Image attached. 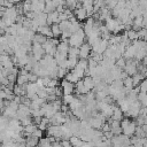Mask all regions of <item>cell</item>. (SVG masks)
<instances>
[{"label": "cell", "instance_id": "cell-1", "mask_svg": "<svg viewBox=\"0 0 147 147\" xmlns=\"http://www.w3.org/2000/svg\"><path fill=\"white\" fill-rule=\"evenodd\" d=\"M119 125H121V129H122V134H124L129 138L134 136V131H136V127H137L134 121H131L129 118H123L119 122Z\"/></svg>", "mask_w": 147, "mask_h": 147}, {"label": "cell", "instance_id": "cell-2", "mask_svg": "<svg viewBox=\"0 0 147 147\" xmlns=\"http://www.w3.org/2000/svg\"><path fill=\"white\" fill-rule=\"evenodd\" d=\"M85 37H86V36H85L83 29L80 28V29L77 30L76 32L71 33V36H70L69 39H68V45H69L70 47H77V48H78V47L84 42Z\"/></svg>", "mask_w": 147, "mask_h": 147}, {"label": "cell", "instance_id": "cell-3", "mask_svg": "<svg viewBox=\"0 0 147 147\" xmlns=\"http://www.w3.org/2000/svg\"><path fill=\"white\" fill-rule=\"evenodd\" d=\"M44 55H45V52L42 49V46L38 42H32V45H31V56L36 61H40Z\"/></svg>", "mask_w": 147, "mask_h": 147}, {"label": "cell", "instance_id": "cell-4", "mask_svg": "<svg viewBox=\"0 0 147 147\" xmlns=\"http://www.w3.org/2000/svg\"><path fill=\"white\" fill-rule=\"evenodd\" d=\"M138 63L139 62H137L136 60H126V62H125V65H124V72L127 75V76H130V77H132L134 74H137L138 72V69H137V65H138Z\"/></svg>", "mask_w": 147, "mask_h": 147}, {"label": "cell", "instance_id": "cell-5", "mask_svg": "<svg viewBox=\"0 0 147 147\" xmlns=\"http://www.w3.org/2000/svg\"><path fill=\"white\" fill-rule=\"evenodd\" d=\"M28 116H31V114H30V108H29L28 106H24V105L20 103V105H18V108H17V110H16V119L22 121L23 118H25V117H28Z\"/></svg>", "mask_w": 147, "mask_h": 147}, {"label": "cell", "instance_id": "cell-6", "mask_svg": "<svg viewBox=\"0 0 147 147\" xmlns=\"http://www.w3.org/2000/svg\"><path fill=\"white\" fill-rule=\"evenodd\" d=\"M46 130H47V136L48 137H52V138H55V139H59V138L62 139L61 125H48V127Z\"/></svg>", "mask_w": 147, "mask_h": 147}, {"label": "cell", "instance_id": "cell-7", "mask_svg": "<svg viewBox=\"0 0 147 147\" xmlns=\"http://www.w3.org/2000/svg\"><path fill=\"white\" fill-rule=\"evenodd\" d=\"M90 53H91V47H90V45L87 42H83L78 47V59L87 60L90 57Z\"/></svg>", "mask_w": 147, "mask_h": 147}, {"label": "cell", "instance_id": "cell-8", "mask_svg": "<svg viewBox=\"0 0 147 147\" xmlns=\"http://www.w3.org/2000/svg\"><path fill=\"white\" fill-rule=\"evenodd\" d=\"M60 87L62 88L63 95L72 94V93H74V88H75L74 84H72V83H70V82H68V80H65L64 78H63V79L60 82Z\"/></svg>", "mask_w": 147, "mask_h": 147}, {"label": "cell", "instance_id": "cell-9", "mask_svg": "<svg viewBox=\"0 0 147 147\" xmlns=\"http://www.w3.org/2000/svg\"><path fill=\"white\" fill-rule=\"evenodd\" d=\"M72 13H74L75 18H76L78 22H83V21H85V20L87 18V13H86V10H85L82 6H80V7H76Z\"/></svg>", "mask_w": 147, "mask_h": 147}, {"label": "cell", "instance_id": "cell-10", "mask_svg": "<svg viewBox=\"0 0 147 147\" xmlns=\"http://www.w3.org/2000/svg\"><path fill=\"white\" fill-rule=\"evenodd\" d=\"M111 119H114V121H118V122H121L123 118H124V114L122 113V110L117 107V105H114L113 103V114H111V117H110Z\"/></svg>", "mask_w": 147, "mask_h": 147}, {"label": "cell", "instance_id": "cell-11", "mask_svg": "<svg viewBox=\"0 0 147 147\" xmlns=\"http://www.w3.org/2000/svg\"><path fill=\"white\" fill-rule=\"evenodd\" d=\"M46 18H47V14H45V13H37V14H34L33 21L38 24V26H42V25H47L46 24Z\"/></svg>", "mask_w": 147, "mask_h": 147}, {"label": "cell", "instance_id": "cell-12", "mask_svg": "<svg viewBox=\"0 0 147 147\" xmlns=\"http://www.w3.org/2000/svg\"><path fill=\"white\" fill-rule=\"evenodd\" d=\"M82 80H83V85H84V87H85V90H86L87 92H90L91 90L94 88V82H93L92 77H90V76H84Z\"/></svg>", "mask_w": 147, "mask_h": 147}, {"label": "cell", "instance_id": "cell-13", "mask_svg": "<svg viewBox=\"0 0 147 147\" xmlns=\"http://www.w3.org/2000/svg\"><path fill=\"white\" fill-rule=\"evenodd\" d=\"M38 33L45 36L46 38H53L52 36V32H51V26L49 25H42V26H39L38 30H37Z\"/></svg>", "mask_w": 147, "mask_h": 147}, {"label": "cell", "instance_id": "cell-14", "mask_svg": "<svg viewBox=\"0 0 147 147\" xmlns=\"http://www.w3.org/2000/svg\"><path fill=\"white\" fill-rule=\"evenodd\" d=\"M64 79L68 80V82H70V83H72V84H75V83H77L78 80H80V79L77 77V75H76L72 70H70V71H68V72L65 74Z\"/></svg>", "mask_w": 147, "mask_h": 147}, {"label": "cell", "instance_id": "cell-15", "mask_svg": "<svg viewBox=\"0 0 147 147\" xmlns=\"http://www.w3.org/2000/svg\"><path fill=\"white\" fill-rule=\"evenodd\" d=\"M29 74V72H28ZM28 74L26 75H17V78H16V85H20V86H23L25 84L29 83V79H28Z\"/></svg>", "mask_w": 147, "mask_h": 147}, {"label": "cell", "instance_id": "cell-16", "mask_svg": "<svg viewBox=\"0 0 147 147\" xmlns=\"http://www.w3.org/2000/svg\"><path fill=\"white\" fill-rule=\"evenodd\" d=\"M145 76H146V75H142V74H140V72L134 74V75L131 77V78H132V83H133V87H134V86H138L139 83H140L142 79H145Z\"/></svg>", "mask_w": 147, "mask_h": 147}, {"label": "cell", "instance_id": "cell-17", "mask_svg": "<svg viewBox=\"0 0 147 147\" xmlns=\"http://www.w3.org/2000/svg\"><path fill=\"white\" fill-rule=\"evenodd\" d=\"M137 100L140 102L141 107H146L147 106V94L144 92H139L137 95Z\"/></svg>", "mask_w": 147, "mask_h": 147}, {"label": "cell", "instance_id": "cell-18", "mask_svg": "<svg viewBox=\"0 0 147 147\" xmlns=\"http://www.w3.org/2000/svg\"><path fill=\"white\" fill-rule=\"evenodd\" d=\"M37 129V125L36 124H29V125H26V126H23V132H24V134L25 136H31L32 133H33V131Z\"/></svg>", "mask_w": 147, "mask_h": 147}, {"label": "cell", "instance_id": "cell-19", "mask_svg": "<svg viewBox=\"0 0 147 147\" xmlns=\"http://www.w3.org/2000/svg\"><path fill=\"white\" fill-rule=\"evenodd\" d=\"M38 147H52V141L51 139L47 137V138H40L38 140Z\"/></svg>", "mask_w": 147, "mask_h": 147}, {"label": "cell", "instance_id": "cell-20", "mask_svg": "<svg viewBox=\"0 0 147 147\" xmlns=\"http://www.w3.org/2000/svg\"><path fill=\"white\" fill-rule=\"evenodd\" d=\"M125 34H126V37H127V39H129L130 41H133V40H138V39H139L137 31H134V30H132V29L125 31Z\"/></svg>", "mask_w": 147, "mask_h": 147}, {"label": "cell", "instance_id": "cell-21", "mask_svg": "<svg viewBox=\"0 0 147 147\" xmlns=\"http://www.w3.org/2000/svg\"><path fill=\"white\" fill-rule=\"evenodd\" d=\"M69 142L71 144V146L72 147H79L82 144H83V140H80L78 137H76V136H72V137H70L69 139Z\"/></svg>", "mask_w": 147, "mask_h": 147}, {"label": "cell", "instance_id": "cell-22", "mask_svg": "<svg viewBox=\"0 0 147 147\" xmlns=\"http://www.w3.org/2000/svg\"><path fill=\"white\" fill-rule=\"evenodd\" d=\"M47 40V38L45 37V36H42V34H40V33H34V37H33V40H32V42H38V44H40V45H42L45 41Z\"/></svg>", "mask_w": 147, "mask_h": 147}, {"label": "cell", "instance_id": "cell-23", "mask_svg": "<svg viewBox=\"0 0 147 147\" xmlns=\"http://www.w3.org/2000/svg\"><path fill=\"white\" fill-rule=\"evenodd\" d=\"M51 32H52L53 38H59L61 36V31H60L57 24H52L51 25Z\"/></svg>", "mask_w": 147, "mask_h": 147}, {"label": "cell", "instance_id": "cell-24", "mask_svg": "<svg viewBox=\"0 0 147 147\" xmlns=\"http://www.w3.org/2000/svg\"><path fill=\"white\" fill-rule=\"evenodd\" d=\"M54 10H55V6L53 5V2H52V0H51L49 2H46V3H45V8H44V11H42V13L49 14V13H52V11H54Z\"/></svg>", "mask_w": 147, "mask_h": 147}, {"label": "cell", "instance_id": "cell-25", "mask_svg": "<svg viewBox=\"0 0 147 147\" xmlns=\"http://www.w3.org/2000/svg\"><path fill=\"white\" fill-rule=\"evenodd\" d=\"M74 100V95L72 94H68V95H62L61 96V101H62V105H67L69 106L70 102Z\"/></svg>", "mask_w": 147, "mask_h": 147}, {"label": "cell", "instance_id": "cell-26", "mask_svg": "<svg viewBox=\"0 0 147 147\" xmlns=\"http://www.w3.org/2000/svg\"><path fill=\"white\" fill-rule=\"evenodd\" d=\"M67 72H68L67 69H63V68L57 67V71H56V77H57V79H63Z\"/></svg>", "mask_w": 147, "mask_h": 147}, {"label": "cell", "instance_id": "cell-27", "mask_svg": "<svg viewBox=\"0 0 147 147\" xmlns=\"http://www.w3.org/2000/svg\"><path fill=\"white\" fill-rule=\"evenodd\" d=\"M125 62H126V60H125L123 56H121L119 59L115 60V65H116V67H118V68H121V69H123V68H124V65H125Z\"/></svg>", "mask_w": 147, "mask_h": 147}, {"label": "cell", "instance_id": "cell-28", "mask_svg": "<svg viewBox=\"0 0 147 147\" xmlns=\"http://www.w3.org/2000/svg\"><path fill=\"white\" fill-rule=\"evenodd\" d=\"M138 87H139V92L146 93V91H147V80H146V79H142V80L139 83Z\"/></svg>", "mask_w": 147, "mask_h": 147}, {"label": "cell", "instance_id": "cell-29", "mask_svg": "<svg viewBox=\"0 0 147 147\" xmlns=\"http://www.w3.org/2000/svg\"><path fill=\"white\" fill-rule=\"evenodd\" d=\"M31 136H32V137H36V138H38V139H40V138H42V131L37 127V129L33 131V133H32Z\"/></svg>", "mask_w": 147, "mask_h": 147}, {"label": "cell", "instance_id": "cell-30", "mask_svg": "<svg viewBox=\"0 0 147 147\" xmlns=\"http://www.w3.org/2000/svg\"><path fill=\"white\" fill-rule=\"evenodd\" d=\"M6 78H7V80L10 82V83H15V82H16V78H17V74H9Z\"/></svg>", "mask_w": 147, "mask_h": 147}, {"label": "cell", "instance_id": "cell-31", "mask_svg": "<svg viewBox=\"0 0 147 147\" xmlns=\"http://www.w3.org/2000/svg\"><path fill=\"white\" fill-rule=\"evenodd\" d=\"M61 144H62L63 147H72L68 139H62V140H61Z\"/></svg>", "mask_w": 147, "mask_h": 147}, {"label": "cell", "instance_id": "cell-32", "mask_svg": "<svg viewBox=\"0 0 147 147\" xmlns=\"http://www.w3.org/2000/svg\"><path fill=\"white\" fill-rule=\"evenodd\" d=\"M52 147H63V146H62L61 141L55 140V141H53V142H52Z\"/></svg>", "mask_w": 147, "mask_h": 147}, {"label": "cell", "instance_id": "cell-33", "mask_svg": "<svg viewBox=\"0 0 147 147\" xmlns=\"http://www.w3.org/2000/svg\"><path fill=\"white\" fill-rule=\"evenodd\" d=\"M64 9H65V7H64V6H57V7L55 8V10H56L59 14L63 13V11H64Z\"/></svg>", "mask_w": 147, "mask_h": 147}, {"label": "cell", "instance_id": "cell-34", "mask_svg": "<svg viewBox=\"0 0 147 147\" xmlns=\"http://www.w3.org/2000/svg\"><path fill=\"white\" fill-rule=\"evenodd\" d=\"M6 93L3 92V90L2 88H0V99H2V100H6Z\"/></svg>", "mask_w": 147, "mask_h": 147}, {"label": "cell", "instance_id": "cell-35", "mask_svg": "<svg viewBox=\"0 0 147 147\" xmlns=\"http://www.w3.org/2000/svg\"><path fill=\"white\" fill-rule=\"evenodd\" d=\"M9 2H11L13 5H16V3H18V2H21V0H8Z\"/></svg>", "mask_w": 147, "mask_h": 147}]
</instances>
